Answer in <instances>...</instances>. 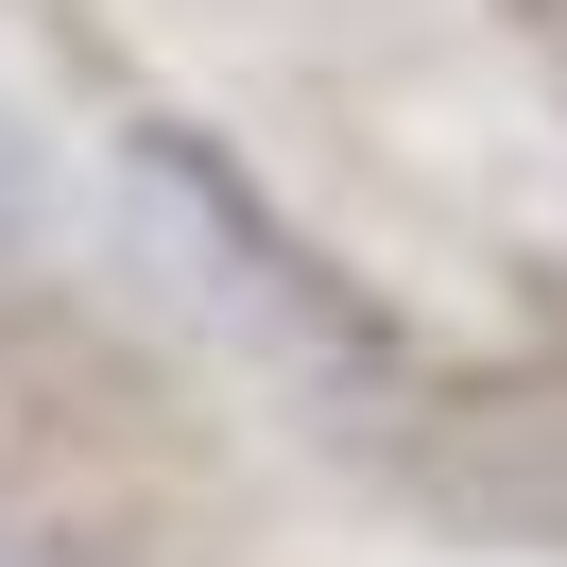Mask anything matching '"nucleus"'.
<instances>
[{"label": "nucleus", "mask_w": 567, "mask_h": 567, "mask_svg": "<svg viewBox=\"0 0 567 567\" xmlns=\"http://www.w3.org/2000/svg\"><path fill=\"white\" fill-rule=\"evenodd\" d=\"M0 567H86V550H0Z\"/></svg>", "instance_id": "f257e3e1"}]
</instances>
